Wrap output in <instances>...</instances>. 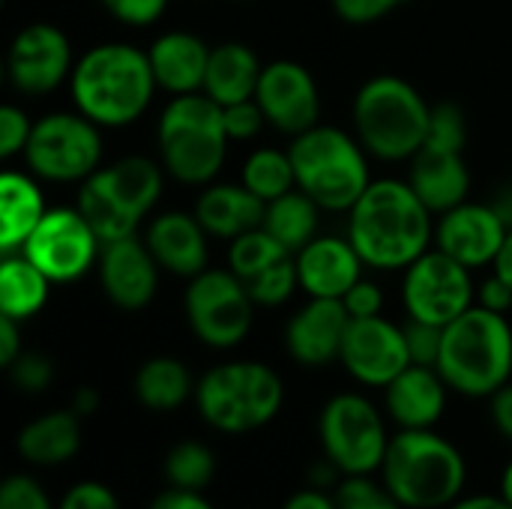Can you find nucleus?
Returning <instances> with one entry per match:
<instances>
[{
	"mask_svg": "<svg viewBox=\"0 0 512 509\" xmlns=\"http://www.w3.org/2000/svg\"><path fill=\"white\" fill-rule=\"evenodd\" d=\"M432 216L408 180H372L348 210V240L366 267L408 270L435 243Z\"/></svg>",
	"mask_w": 512,
	"mask_h": 509,
	"instance_id": "1",
	"label": "nucleus"
},
{
	"mask_svg": "<svg viewBox=\"0 0 512 509\" xmlns=\"http://www.w3.org/2000/svg\"><path fill=\"white\" fill-rule=\"evenodd\" d=\"M75 111L102 129L132 126L159 90L147 51L129 42H102L75 60L72 78Z\"/></svg>",
	"mask_w": 512,
	"mask_h": 509,
	"instance_id": "2",
	"label": "nucleus"
},
{
	"mask_svg": "<svg viewBox=\"0 0 512 509\" xmlns=\"http://www.w3.org/2000/svg\"><path fill=\"white\" fill-rule=\"evenodd\" d=\"M378 474L405 509L453 507L468 483L462 450L435 429H399Z\"/></svg>",
	"mask_w": 512,
	"mask_h": 509,
	"instance_id": "3",
	"label": "nucleus"
},
{
	"mask_svg": "<svg viewBox=\"0 0 512 509\" xmlns=\"http://www.w3.org/2000/svg\"><path fill=\"white\" fill-rule=\"evenodd\" d=\"M438 372L468 399H492L512 381V327L501 312L474 303L444 327Z\"/></svg>",
	"mask_w": 512,
	"mask_h": 509,
	"instance_id": "4",
	"label": "nucleus"
},
{
	"mask_svg": "<svg viewBox=\"0 0 512 509\" xmlns=\"http://www.w3.org/2000/svg\"><path fill=\"white\" fill-rule=\"evenodd\" d=\"M159 162L168 177L186 186H207L225 165L228 132L222 105L204 90L174 96L156 126Z\"/></svg>",
	"mask_w": 512,
	"mask_h": 509,
	"instance_id": "5",
	"label": "nucleus"
},
{
	"mask_svg": "<svg viewBox=\"0 0 512 509\" xmlns=\"http://www.w3.org/2000/svg\"><path fill=\"white\" fill-rule=\"evenodd\" d=\"M354 135L363 150L384 162H411L426 144L432 105L399 75L369 78L351 108Z\"/></svg>",
	"mask_w": 512,
	"mask_h": 509,
	"instance_id": "6",
	"label": "nucleus"
},
{
	"mask_svg": "<svg viewBox=\"0 0 512 509\" xmlns=\"http://www.w3.org/2000/svg\"><path fill=\"white\" fill-rule=\"evenodd\" d=\"M285 402L282 378L255 360H231L207 369L195 384L201 420L222 435H249L270 426Z\"/></svg>",
	"mask_w": 512,
	"mask_h": 509,
	"instance_id": "7",
	"label": "nucleus"
},
{
	"mask_svg": "<svg viewBox=\"0 0 512 509\" xmlns=\"http://www.w3.org/2000/svg\"><path fill=\"white\" fill-rule=\"evenodd\" d=\"M291 162L297 174V189H303L321 210L348 213L372 183L366 150L357 135L336 126H312L294 135Z\"/></svg>",
	"mask_w": 512,
	"mask_h": 509,
	"instance_id": "8",
	"label": "nucleus"
},
{
	"mask_svg": "<svg viewBox=\"0 0 512 509\" xmlns=\"http://www.w3.org/2000/svg\"><path fill=\"white\" fill-rule=\"evenodd\" d=\"M165 183L162 162L147 156H123L81 183L78 210L102 243L138 234V225L156 207Z\"/></svg>",
	"mask_w": 512,
	"mask_h": 509,
	"instance_id": "9",
	"label": "nucleus"
},
{
	"mask_svg": "<svg viewBox=\"0 0 512 509\" xmlns=\"http://www.w3.org/2000/svg\"><path fill=\"white\" fill-rule=\"evenodd\" d=\"M102 126L81 111H51L33 123L24 162L48 183H84L102 168Z\"/></svg>",
	"mask_w": 512,
	"mask_h": 509,
	"instance_id": "10",
	"label": "nucleus"
},
{
	"mask_svg": "<svg viewBox=\"0 0 512 509\" xmlns=\"http://www.w3.org/2000/svg\"><path fill=\"white\" fill-rule=\"evenodd\" d=\"M318 438L345 477H375L390 447L381 411L360 393H339L321 408Z\"/></svg>",
	"mask_w": 512,
	"mask_h": 509,
	"instance_id": "11",
	"label": "nucleus"
},
{
	"mask_svg": "<svg viewBox=\"0 0 512 509\" xmlns=\"http://www.w3.org/2000/svg\"><path fill=\"white\" fill-rule=\"evenodd\" d=\"M183 309L198 342L216 351L237 348L249 336L255 318V300L240 276L210 267L189 279Z\"/></svg>",
	"mask_w": 512,
	"mask_h": 509,
	"instance_id": "12",
	"label": "nucleus"
},
{
	"mask_svg": "<svg viewBox=\"0 0 512 509\" xmlns=\"http://www.w3.org/2000/svg\"><path fill=\"white\" fill-rule=\"evenodd\" d=\"M402 303L408 318L447 327L477 303L471 267L450 258L438 246L423 252L402 282Z\"/></svg>",
	"mask_w": 512,
	"mask_h": 509,
	"instance_id": "13",
	"label": "nucleus"
},
{
	"mask_svg": "<svg viewBox=\"0 0 512 509\" xmlns=\"http://www.w3.org/2000/svg\"><path fill=\"white\" fill-rule=\"evenodd\" d=\"M54 285L78 282L99 264L102 240L78 207H48L21 249Z\"/></svg>",
	"mask_w": 512,
	"mask_h": 509,
	"instance_id": "14",
	"label": "nucleus"
},
{
	"mask_svg": "<svg viewBox=\"0 0 512 509\" xmlns=\"http://www.w3.org/2000/svg\"><path fill=\"white\" fill-rule=\"evenodd\" d=\"M75 60L69 36L45 21L27 24L15 33L6 54L9 84L24 96H45L72 78Z\"/></svg>",
	"mask_w": 512,
	"mask_h": 509,
	"instance_id": "15",
	"label": "nucleus"
},
{
	"mask_svg": "<svg viewBox=\"0 0 512 509\" xmlns=\"http://www.w3.org/2000/svg\"><path fill=\"white\" fill-rule=\"evenodd\" d=\"M339 363L363 387H387L399 372L411 366L405 330L384 315L378 318H351L345 333Z\"/></svg>",
	"mask_w": 512,
	"mask_h": 509,
	"instance_id": "16",
	"label": "nucleus"
},
{
	"mask_svg": "<svg viewBox=\"0 0 512 509\" xmlns=\"http://www.w3.org/2000/svg\"><path fill=\"white\" fill-rule=\"evenodd\" d=\"M255 102L261 105L267 123L285 135H300L318 126L321 93L312 72L297 60H273L264 66Z\"/></svg>",
	"mask_w": 512,
	"mask_h": 509,
	"instance_id": "17",
	"label": "nucleus"
},
{
	"mask_svg": "<svg viewBox=\"0 0 512 509\" xmlns=\"http://www.w3.org/2000/svg\"><path fill=\"white\" fill-rule=\"evenodd\" d=\"M510 228L495 213L492 204L465 201L435 222V246L465 267H492L498 252L504 249Z\"/></svg>",
	"mask_w": 512,
	"mask_h": 509,
	"instance_id": "18",
	"label": "nucleus"
},
{
	"mask_svg": "<svg viewBox=\"0 0 512 509\" xmlns=\"http://www.w3.org/2000/svg\"><path fill=\"white\" fill-rule=\"evenodd\" d=\"M159 264L144 243V237H120L102 243L99 255V282L105 297L126 312H138L153 303L159 288Z\"/></svg>",
	"mask_w": 512,
	"mask_h": 509,
	"instance_id": "19",
	"label": "nucleus"
},
{
	"mask_svg": "<svg viewBox=\"0 0 512 509\" xmlns=\"http://www.w3.org/2000/svg\"><path fill=\"white\" fill-rule=\"evenodd\" d=\"M348 327L351 315L342 300L309 297V303L297 309L285 327V348L294 363L306 369H324L342 357Z\"/></svg>",
	"mask_w": 512,
	"mask_h": 509,
	"instance_id": "20",
	"label": "nucleus"
},
{
	"mask_svg": "<svg viewBox=\"0 0 512 509\" xmlns=\"http://www.w3.org/2000/svg\"><path fill=\"white\" fill-rule=\"evenodd\" d=\"M300 291L309 297L342 300L363 279V258L348 237H315L297 255Z\"/></svg>",
	"mask_w": 512,
	"mask_h": 509,
	"instance_id": "21",
	"label": "nucleus"
},
{
	"mask_svg": "<svg viewBox=\"0 0 512 509\" xmlns=\"http://www.w3.org/2000/svg\"><path fill=\"white\" fill-rule=\"evenodd\" d=\"M207 228L198 222L195 213L165 210L150 219L144 231V243L150 246L156 264L180 279H195L207 270L210 249H207Z\"/></svg>",
	"mask_w": 512,
	"mask_h": 509,
	"instance_id": "22",
	"label": "nucleus"
},
{
	"mask_svg": "<svg viewBox=\"0 0 512 509\" xmlns=\"http://www.w3.org/2000/svg\"><path fill=\"white\" fill-rule=\"evenodd\" d=\"M447 381L435 366L411 363L384 387L387 417L399 429H435L447 411Z\"/></svg>",
	"mask_w": 512,
	"mask_h": 509,
	"instance_id": "23",
	"label": "nucleus"
},
{
	"mask_svg": "<svg viewBox=\"0 0 512 509\" xmlns=\"http://www.w3.org/2000/svg\"><path fill=\"white\" fill-rule=\"evenodd\" d=\"M408 183L423 198V204L438 216L465 204L471 192V171L465 162V150L423 144L411 159Z\"/></svg>",
	"mask_w": 512,
	"mask_h": 509,
	"instance_id": "24",
	"label": "nucleus"
},
{
	"mask_svg": "<svg viewBox=\"0 0 512 509\" xmlns=\"http://www.w3.org/2000/svg\"><path fill=\"white\" fill-rule=\"evenodd\" d=\"M210 51L213 48L201 36L186 30H168L156 36L153 45L147 48V57L159 90H168L171 96L204 90Z\"/></svg>",
	"mask_w": 512,
	"mask_h": 509,
	"instance_id": "25",
	"label": "nucleus"
},
{
	"mask_svg": "<svg viewBox=\"0 0 512 509\" xmlns=\"http://www.w3.org/2000/svg\"><path fill=\"white\" fill-rule=\"evenodd\" d=\"M267 204L243 183H207L195 201V216L210 237L234 240L264 225Z\"/></svg>",
	"mask_w": 512,
	"mask_h": 509,
	"instance_id": "26",
	"label": "nucleus"
},
{
	"mask_svg": "<svg viewBox=\"0 0 512 509\" xmlns=\"http://www.w3.org/2000/svg\"><path fill=\"white\" fill-rule=\"evenodd\" d=\"M15 450L27 465L36 468H57L78 456L81 450V417L69 411H48L30 420L18 438Z\"/></svg>",
	"mask_w": 512,
	"mask_h": 509,
	"instance_id": "27",
	"label": "nucleus"
},
{
	"mask_svg": "<svg viewBox=\"0 0 512 509\" xmlns=\"http://www.w3.org/2000/svg\"><path fill=\"white\" fill-rule=\"evenodd\" d=\"M261 60L258 54L243 42H222L210 51L204 93L216 99L222 108L234 102L255 99L258 81H261Z\"/></svg>",
	"mask_w": 512,
	"mask_h": 509,
	"instance_id": "28",
	"label": "nucleus"
},
{
	"mask_svg": "<svg viewBox=\"0 0 512 509\" xmlns=\"http://www.w3.org/2000/svg\"><path fill=\"white\" fill-rule=\"evenodd\" d=\"M42 189L30 174L3 171L0 174V252H21L33 228L45 216Z\"/></svg>",
	"mask_w": 512,
	"mask_h": 509,
	"instance_id": "29",
	"label": "nucleus"
},
{
	"mask_svg": "<svg viewBox=\"0 0 512 509\" xmlns=\"http://www.w3.org/2000/svg\"><path fill=\"white\" fill-rule=\"evenodd\" d=\"M195 384L198 381H192V372L177 357H150L135 372L132 390H135L138 405H144L147 411L165 414L195 399Z\"/></svg>",
	"mask_w": 512,
	"mask_h": 509,
	"instance_id": "30",
	"label": "nucleus"
},
{
	"mask_svg": "<svg viewBox=\"0 0 512 509\" xmlns=\"http://www.w3.org/2000/svg\"><path fill=\"white\" fill-rule=\"evenodd\" d=\"M51 279L24 255L6 252L0 261V315L27 321L48 303Z\"/></svg>",
	"mask_w": 512,
	"mask_h": 509,
	"instance_id": "31",
	"label": "nucleus"
},
{
	"mask_svg": "<svg viewBox=\"0 0 512 509\" xmlns=\"http://www.w3.org/2000/svg\"><path fill=\"white\" fill-rule=\"evenodd\" d=\"M318 216H321V207L303 189H291L282 198L267 204L261 228L273 234L288 252L297 255L306 243L318 237Z\"/></svg>",
	"mask_w": 512,
	"mask_h": 509,
	"instance_id": "32",
	"label": "nucleus"
},
{
	"mask_svg": "<svg viewBox=\"0 0 512 509\" xmlns=\"http://www.w3.org/2000/svg\"><path fill=\"white\" fill-rule=\"evenodd\" d=\"M240 183L249 192H255L264 204L282 198L285 192L297 189L291 153L276 150V147H261V150L249 153V159L243 162V180Z\"/></svg>",
	"mask_w": 512,
	"mask_h": 509,
	"instance_id": "33",
	"label": "nucleus"
},
{
	"mask_svg": "<svg viewBox=\"0 0 512 509\" xmlns=\"http://www.w3.org/2000/svg\"><path fill=\"white\" fill-rule=\"evenodd\" d=\"M216 477V456L201 441H180L165 456V480L168 489L204 492Z\"/></svg>",
	"mask_w": 512,
	"mask_h": 509,
	"instance_id": "34",
	"label": "nucleus"
},
{
	"mask_svg": "<svg viewBox=\"0 0 512 509\" xmlns=\"http://www.w3.org/2000/svg\"><path fill=\"white\" fill-rule=\"evenodd\" d=\"M294 252H288L273 234H267L264 228L246 231L240 237L231 240L228 246V270L234 276H240V282H249L255 276H261L264 270H270L273 264L291 258Z\"/></svg>",
	"mask_w": 512,
	"mask_h": 509,
	"instance_id": "35",
	"label": "nucleus"
},
{
	"mask_svg": "<svg viewBox=\"0 0 512 509\" xmlns=\"http://www.w3.org/2000/svg\"><path fill=\"white\" fill-rule=\"evenodd\" d=\"M246 291L252 294L255 306H282L297 288H300V279H297V261L294 255L273 264L270 270H264L261 276L243 282Z\"/></svg>",
	"mask_w": 512,
	"mask_h": 509,
	"instance_id": "36",
	"label": "nucleus"
},
{
	"mask_svg": "<svg viewBox=\"0 0 512 509\" xmlns=\"http://www.w3.org/2000/svg\"><path fill=\"white\" fill-rule=\"evenodd\" d=\"M333 495L339 509H405L375 477H345Z\"/></svg>",
	"mask_w": 512,
	"mask_h": 509,
	"instance_id": "37",
	"label": "nucleus"
},
{
	"mask_svg": "<svg viewBox=\"0 0 512 509\" xmlns=\"http://www.w3.org/2000/svg\"><path fill=\"white\" fill-rule=\"evenodd\" d=\"M426 144L465 150V144H468V120H465L462 105H456V102H438V105H432V120H429Z\"/></svg>",
	"mask_w": 512,
	"mask_h": 509,
	"instance_id": "38",
	"label": "nucleus"
},
{
	"mask_svg": "<svg viewBox=\"0 0 512 509\" xmlns=\"http://www.w3.org/2000/svg\"><path fill=\"white\" fill-rule=\"evenodd\" d=\"M0 509H57L39 480L30 474H12L0 483Z\"/></svg>",
	"mask_w": 512,
	"mask_h": 509,
	"instance_id": "39",
	"label": "nucleus"
},
{
	"mask_svg": "<svg viewBox=\"0 0 512 509\" xmlns=\"http://www.w3.org/2000/svg\"><path fill=\"white\" fill-rule=\"evenodd\" d=\"M405 330V342H408V354L411 363L417 366H435L438 369V357H441V345H444V327L438 324H426L417 318H408Z\"/></svg>",
	"mask_w": 512,
	"mask_h": 509,
	"instance_id": "40",
	"label": "nucleus"
},
{
	"mask_svg": "<svg viewBox=\"0 0 512 509\" xmlns=\"http://www.w3.org/2000/svg\"><path fill=\"white\" fill-rule=\"evenodd\" d=\"M6 372L21 393H42L54 381V363L36 351H21V357Z\"/></svg>",
	"mask_w": 512,
	"mask_h": 509,
	"instance_id": "41",
	"label": "nucleus"
},
{
	"mask_svg": "<svg viewBox=\"0 0 512 509\" xmlns=\"http://www.w3.org/2000/svg\"><path fill=\"white\" fill-rule=\"evenodd\" d=\"M30 132H33V120L27 117V111L18 105H3L0 108V159H12L24 153Z\"/></svg>",
	"mask_w": 512,
	"mask_h": 509,
	"instance_id": "42",
	"label": "nucleus"
},
{
	"mask_svg": "<svg viewBox=\"0 0 512 509\" xmlns=\"http://www.w3.org/2000/svg\"><path fill=\"white\" fill-rule=\"evenodd\" d=\"M57 509H123L120 498L114 495V489H108L105 483L96 480H81L75 486H69L63 492V498L57 501Z\"/></svg>",
	"mask_w": 512,
	"mask_h": 509,
	"instance_id": "43",
	"label": "nucleus"
},
{
	"mask_svg": "<svg viewBox=\"0 0 512 509\" xmlns=\"http://www.w3.org/2000/svg\"><path fill=\"white\" fill-rule=\"evenodd\" d=\"M222 117H225V132H228L231 141H249V138H255V135L264 129V123H267V117H264V111H261V105H258L255 99L225 105V108H222Z\"/></svg>",
	"mask_w": 512,
	"mask_h": 509,
	"instance_id": "44",
	"label": "nucleus"
},
{
	"mask_svg": "<svg viewBox=\"0 0 512 509\" xmlns=\"http://www.w3.org/2000/svg\"><path fill=\"white\" fill-rule=\"evenodd\" d=\"M330 3H333V12H336L342 21L363 27V24L381 21L384 15H390L393 9H399V6L408 3V0H330Z\"/></svg>",
	"mask_w": 512,
	"mask_h": 509,
	"instance_id": "45",
	"label": "nucleus"
},
{
	"mask_svg": "<svg viewBox=\"0 0 512 509\" xmlns=\"http://www.w3.org/2000/svg\"><path fill=\"white\" fill-rule=\"evenodd\" d=\"M117 21L132 27H147L159 21L168 9V0H99Z\"/></svg>",
	"mask_w": 512,
	"mask_h": 509,
	"instance_id": "46",
	"label": "nucleus"
},
{
	"mask_svg": "<svg viewBox=\"0 0 512 509\" xmlns=\"http://www.w3.org/2000/svg\"><path fill=\"white\" fill-rule=\"evenodd\" d=\"M345 309L351 318H378L384 312V294L375 282L369 279H360L345 297H342Z\"/></svg>",
	"mask_w": 512,
	"mask_h": 509,
	"instance_id": "47",
	"label": "nucleus"
},
{
	"mask_svg": "<svg viewBox=\"0 0 512 509\" xmlns=\"http://www.w3.org/2000/svg\"><path fill=\"white\" fill-rule=\"evenodd\" d=\"M477 303L483 306V309H492V312H510L512 309V288L498 276V273H492L483 285H480V291H477Z\"/></svg>",
	"mask_w": 512,
	"mask_h": 509,
	"instance_id": "48",
	"label": "nucleus"
},
{
	"mask_svg": "<svg viewBox=\"0 0 512 509\" xmlns=\"http://www.w3.org/2000/svg\"><path fill=\"white\" fill-rule=\"evenodd\" d=\"M489 417H492V426L498 429L501 438H507L512 444V381L504 384L492 399H489Z\"/></svg>",
	"mask_w": 512,
	"mask_h": 509,
	"instance_id": "49",
	"label": "nucleus"
},
{
	"mask_svg": "<svg viewBox=\"0 0 512 509\" xmlns=\"http://www.w3.org/2000/svg\"><path fill=\"white\" fill-rule=\"evenodd\" d=\"M147 509H216L201 492H183V489H168L153 498Z\"/></svg>",
	"mask_w": 512,
	"mask_h": 509,
	"instance_id": "50",
	"label": "nucleus"
},
{
	"mask_svg": "<svg viewBox=\"0 0 512 509\" xmlns=\"http://www.w3.org/2000/svg\"><path fill=\"white\" fill-rule=\"evenodd\" d=\"M18 324H21V321L0 315V366H3V369H9V366L21 357V351H24Z\"/></svg>",
	"mask_w": 512,
	"mask_h": 509,
	"instance_id": "51",
	"label": "nucleus"
},
{
	"mask_svg": "<svg viewBox=\"0 0 512 509\" xmlns=\"http://www.w3.org/2000/svg\"><path fill=\"white\" fill-rule=\"evenodd\" d=\"M282 509H339V504H336V495H333V492L306 486V489L294 492V495L282 504Z\"/></svg>",
	"mask_w": 512,
	"mask_h": 509,
	"instance_id": "52",
	"label": "nucleus"
},
{
	"mask_svg": "<svg viewBox=\"0 0 512 509\" xmlns=\"http://www.w3.org/2000/svg\"><path fill=\"white\" fill-rule=\"evenodd\" d=\"M447 509H512L501 495H468V498H459L453 507Z\"/></svg>",
	"mask_w": 512,
	"mask_h": 509,
	"instance_id": "53",
	"label": "nucleus"
},
{
	"mask_svg": "<svg viewBox=\"0 0 512 509\" xmlns=\"http://www.w3.org/2000/svg\"><path fill=\"white\" fill-rule=\"evenodd\" d=\"M99 393L93 390V387H81L78 393H75V399H72V411L78 414V417H90V414H96L99 411Z\"/></svg>",
	"mask_w": 512,
	"mask_h": 509,
	"instance_id": "54",
	"label": "nucleus"
},
{
	"mask_svg": "<svg viewBox=\"0 0 512 509\" xmlns=\"http://www.w3.org/2000/svg\"><path fill=\"white\" fill-rule=\"evenodd\" d=\"M492 270L507 282L512 288V231L507 234V240H504V249L498 252V258H495V264H492Z\"/></svg>",
	"mask_w": 512,
	"mask_h": 509,
	"instance_id": "55",
	"label": "nucleus"
},
{
	"mask_svg": "<svg viewBox=\"0 0 512 509\" xmlns=\"http://www.w3.org/2000/svg\"><path fill=\"white\" fill-rule=\"evenodd\" d=\"M492 207H495V213L504 219V225L512 231V186H504V189H498L495 192V198L489 201Z\"/></svg>",
	"mask_w": 512,
	"mask_h": 509,
	"instance_id": "56",
	"label": "nucleus"
},
{
	"mask_svg": "<svg viewBox=\"0 0 512 509\" xmlns=\"http://www.w3.org/2000/svg\"><path fill=\"white\" fill-rule=\"evenodd\" d=\"M501 498H504V501L512 507V459L507 462L504 474H501Z\"/></svg>",
	"mask_w": 512,
	"mask_h": 509,
	"instance_id": "57",
	"label": "nucleus"
},
{
	"mask_svg": "<svg viewBox=\"0 0 512 509\" xmlns=\"http://www.w3.org/2000/svg\"><path fill=\"white\" fill-rule=\"evenodd\" d=\"M237 3H246V0H237Z\"/></svg>",
	"mask_w": 512,
	"mask_h": 509,
	"instance_id": "58",
	"label": "nucleus"
}]
</instances>
